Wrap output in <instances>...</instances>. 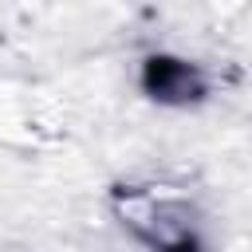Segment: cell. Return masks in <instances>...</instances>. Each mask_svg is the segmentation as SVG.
<instances>
[{"label":"cell","instance_id":"obj_1","mask_svg":"<svg viewBox=\"0 0 252 252\" xmlns=\"http://www.w3.org/2000/svg\"><path fill=\"white\" fill-rule=\"evenodd\" d=\"M146 91L161 102H193L205 94V79L197 67L181 63V59H169V55H154L146 63V75H142Z\"/></svg>","mask_w":252,"mask_h":252}]
</instances>
